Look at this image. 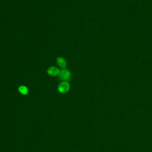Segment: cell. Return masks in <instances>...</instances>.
<instances>
[{"instance_id": "cell-3", "label": "cell", "mask_w": 152, "mask_h": 152, "mask_svg": "<svg viewBox=\"0 0 152 152\" xmlns=\"http://www.w3.org/2000/svg\"><path fill=\"white\" fill-rule=\"evenodd\" d=\"M60 70L56 67H51L47 70V73L51 76H57L58 75Z\"/></svg>"}, {"instance_id": "cell-1", "label": "cell", "mask_w": 152, "mask_h": 152, "mask_svg": "<svg viewBox=\"0 0 152 152\" xmlns=\"http://www.w3.org/2000/svg\"><path fill=\"white\" fill-rule=\"evenodd\" d=\"M58 76L61 80H62L63 81H68L71 78V73L67 69H62L60 71Z\"/></svg>"}, {"instance_id": "cell-2", "label": "cell", "mask_w": 152, "mask_h": 152, "mask_svg": "<svg viewBox=\"0 0 152 152\" xmlns=\"http://www.w3.org/2000/svg\"><path fill=\"white\" fill-rule=\"evenodd\" d=\"M70 88V85L67 81L61 82L58 87V90L61 93H67Z\"/></svg>"}, {"instance_id": "cell-5", "label": "cell", "mask_w": 152, "mask_h": 152, "mask_svg": "<svg viewBox=\"0 0 152 152\" xmlns=\"http://www.w3.org/2000/svg\"><path fill=\"white\" fill-rule=\"evenodd\" d=\"M18 91L20 93H21L23 95H26L28 94L29 90L27 89V87L25 86H21L18 88Z\"/></svg>"}, {"instance_id": "cell-4", "label": "cell", "mask_w": 152, "mask_h": 152, "mask_svg": "<svg viewBox=\"0 0 152 152\" xmlns=\"http://www.w3.org/2000/svg\"><path fill=\"white\" fill-rule=\"evenodd\" d=\"M57 63L61 68L63 69L66 68L67 67V61L62 57H58L57 59Z\"/></svg>"}]
</instances>
